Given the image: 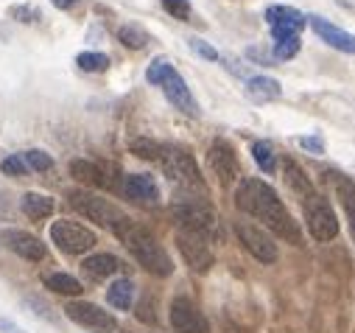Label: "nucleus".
Here are the masks:
<instances>
[{
  "label": "nucleus",
  "mask_w": 355,
  "mask_h": 333,
  "mask_svg": "<svg viewBox=\"0 0 355 333\" xmlns=\"http://www.w3.org/2000/svg\"><path fill=\"white\" fill-rule=\"evenodd\" d=\"M115 235L123 241V246L135 255V261H137L146 272H151V275H157V278H168V275L173 272V264H171L168 253L162 249V244H159L146 227L135 224L129 216L115 227Z\"/></svg>",
  "instance_id": "2"
},
{
  "label": "nucleus",
  "mask_w": 355,
  "mask_h": 333,
  "mask_svg": "<svg viewBox=\"0 0 355 333\" xmlns=\"http://www.w3.org/2000/svg\"><path fill=\"white\" fill-rule=\"evenodd\" d=\"M6 174H12V177H26L28 174V165H26V160H23V154L17 157V154H12V157H6L3 160V165H0Z\"/></svg>",
  "instance_id": "33"
},
{
  "label": "nucleus",
  "mask_w": 355,
  "mask_h": 333,
  "mask_svg": "<svg viewBox=\"0 0 355 333\" xmlns=\"http://www.w3.org/2000/svg\"><path fill=\"white\" fill-rule=\"evenodd\" d=\"M76 3H78V0H53V6H56V9H73Z\"/></svg>",
  "instance_id": "37"
},
{
  "label": "nucleus",
  "mask_w": 355,
  "mask_h": 333,
  "mask_svg": "<svg viewBox=\"0 0 355 333\" xmlns=\"http://www.w3.org/2000/svg\"><path fill=\"white\" fill-rule=\"evenodd\" d=\"M23 160H26V165H28V171H51V169H53L51 154L40 151V148L26 151V154H23Z\"/></svg>",
  "instance_id": "31"
},
{
  "label": "nucleus",
  "mask_w": 355,
  "mask_h": 333,
  "mask_svg": "<svg viewBox=\"0 0 355 333\" xmlns=\"http://www.w3.org/2000/svg\"><path fill=\"white\" fill-rule=\"evenodd\" d=\"M78 67L84 73H104L110 67V56L107 53H96V51H87V53H78Z\"/></svg>",
  "instance_id": "27"
},
{
  "label": "nucleus",
  "mask_w": 355,
  "mask_h": 333,
  "mask_svg": "<svg viewBox=\"0 0 355 333\" xmlns=\"http://www.w3.org/2000/svg\"><path fill=\"white\" fill-rule=\"evenodd\" d=\"M118 40H121L126 48L140 51V48H146L148 34H146L143 28H137V26H121V28H118Z\"/></svg>",
  "instance_id": "28"
},
{
  "label": "nucleus",
  "mask_w": 355,
  "mask_h": 333,
  "mask_svg": "<svg viewBox=\"0 0 355 333\" xmlns=\"http://www.w3.org/2000/svg\"><path fill=\"white\" fill-rule=\"evenodd\" d=\"M81 269L90 275L93 280H104V278H110V275H118V272L123 269V264H121L115 255H110V253H96V255H90V258H84Z\"/></svg>",
  "instance_id": "18"
},
{
  "label": "nucleus",
  "mask_w": 355,
  "mask_h": 333,
  "mask_svg": "<svg viewBox=\"0 0 355 333\" xmlns=\"http://www.w3.org/2000/svg\"><path fill=\"white\" fill-rule=\"evenodd\" d=\"M207 162H210V171L218 177L221 185H232L241 177V165L235 157V148L227 140H216L207 151Z\"/></svg>",
  "instance_id": "12"
},
{
  "label": "nucleus",
  "mask_w": 355,
  "mask_h": 333,
  "mask_svg": "<svg viewBox=\"0 0 355 333\" xmlns=\"http://www.w3.org/2000/svg\"><path fill=\"white\" fill-rule=\"evenodd\" d=\"M280 93H283L280 81L277 78H269V76H254V78H249V85H246V96L252 101H257V104L275 101V99H280Z\"/></svg>",
  "instance_id": "19"
},
{
  "label": "nucleus",
  "mask_w": 355,
  "mask_h": 333,
  "mask_svg": "<svg viewBox=\"0 0 355 333\" xmlns=\"http://www.w3.org/2000/svg\"><path fill=\"white\" fill-rule=\"evenodd\" d=\"M12 15H15L17 20H23V23H37V20H42V15H40L37 9H31V6H17Z\"/></svg>",
  "instance_id": "34"
},
{
  "label": "nucleus",
  "mask_w": 355,
  "mask_h": 333,
  "mask_svg": "<svg viewBox=\"0 0 355 333\" xmlns=\"http://www.w3.org/2000/svg\"><path fill=\"white\" fill-rule=\"evenodd\" d=\"M176 246L185 258V264L193 272H207L213 266V249H210V238L191 232V230H180L176 232Z\"/></svg>",
  "instance_id": "10"
},
{
  "label": "nucleus",
  "mask_w": 355,
  "mask_h": 333,
  "mask_svg": "<svg viewBox=\"0 0 355 333\" xmlns=\"http://www.w3.org/2000/svg\"><path fill=\"white\" fill-rule=\"evenodd\" d=\"M171 327L176 333H210V325L205 314L188 300V297H176L171 302Z\"/></svg>",
  "instance_id": "11"
},
{
  "label": "nucleus",
  "mask_w": 355,
  "mask_h": 333,
  "mask_svg": "<svg viewBox=\"0 0 355 333\" xmlns=\"http://www.w3.org/2000/svg\"><path fill=\"white\" fill-rule=\"evenodd\" d=\"M146 78L151 81V85L162 87L165 99H168L176 110H180V112H185V115H191V118L199 115V104H196L191 87L185 85V78L180 76V70H176L168 59H154V62L148 65V70H146Z\"/></svg>",
  "instance_id": "3"
},
{
  "label": "nucleus",
  "mask_w": 355,
  "mask_h": 333,
  "mask_svg": "<svg viewBox=\"0 0 355 333\" xmlns=\"http://www.w3.org/2000/svg\"><path fill=\"white\" fill-rule=\"evenodd\" d=\"M70 177L84 182V185H96V188L107 185L104 169H101V165H96V162H90V160H73L70 162Z\"/></svg>",
  "instance_id": "20"
},
{
  "label": "nucleus",
  "mask_w": 355,
  "mask_h": 333,
  "mask_svg": "<svg viewBox=\"0 0 355 333\" xmlns=\"http://www.w3.org/2000/svg\"><path fill=\"white\" fill-rule=\"evenodd\" d=\"M235 205H238L241 213L263 221L266 230H272L277 238H283V241H288L294 246L302 244V235H300L297 221L291 219V213L286 210V205L275 194V188L266 185L263 180H254V177L243 180L238 185V191H235Z\"/></svg>",
  "instance_id": "1"
},
{
  "label": "nucleus",
  "mask_w": 355,
  "mask_h": 333,
  "mask_svg": "<svg viewBox=\"0 0 355 333\" xmlns=\"http://www.w3.org/2000/svg\"><path fill=\"white\" fill-rule=\"evenodd\" d=\"M51 241L67 255H84L98 244L93 230H87L84 224L70 221V219H59L51 224Z\"/></svg>",
  "instance_id": "7"
},
{
  "label": "nucleus",
  "mask_w": 355,
  "mask_h": 333,
  "mask_svg": "<svg viewBox=\"0 0 355 333\" xmlns=\"http://www.w3.org/2000/svg\"><path fill=\"white\" fill-rule=\"evenodd\" d=\"M162 165V171L171 182L182 185L188 191H205V180L199 174V165L196 160L185 151V148H171V146H162V154L157 160Z\"/></svg>",
  "instance_id": "4"
},
{
  "label": "nucleus",
  "mask_w": 355,
  "mask_h": 333,
  "mask_svg": "<svg viewBox=\"0 0 355 333\" xmlns=\"http://www.w3.org/2000/svg\"><path fill=\"white\" fill-rule=\"evenodd\" d=\"M107 300H110L112 308H118V311H129V308H132V300H135V283H132L129 278L115 280V283L107 289Z\"/></svg>",
  "instance_id": "21"
},
{
  "label": "nucleus",
  "mask_w": 355,
  "mask_h": 333,
  "mask_svg": "<svg viewBox=\"0 0 355 333\" xmlns=\"http://www.w3.org/2000/svg\"><path fill=\"white\" fill-rule=\"evenodd\" d=\"M311 28H313V31H316V37H319L322 42H327L330 48L344 51V53H355V34L336 28V26H333V23H327L324 17H311Z\"/></svg>",
  "instance_id": "17"
},
{
  "label": "nucleus",
  "mask_w": 355,
  "mask_h": 333,
  "mask_svg": "<svg viewBox=\"0 0 355 333\" xmlns=\"http://www.w3.org/2000/svg\"><path fill=\"white\" fill-rule=\"evenodd\" d=\"M235 235L243 244L246 253L252 258H257L260 264H275L277 261V244H275V238L266 232L263 227H257L252 221H238L235 224Z\"/></svg>",
  "instance_id": "9"
},
{
  "label": "nucleus",
  "mask_w": 355,
  "mask_h": 333,
  "mask_svg": "<svg viewBox=\"0 0 355 333\" xmlns=\"http://www.w3.org/2000/svg\"><path fill=\"white\" fill-rule=\"evenodd\" d=\"M20 207H23V213L28 219H37L40 221V219H48L53 213V199L45 196V194H26L23 202H20Z\"/></svg>",
  "instance_id": "23"
},
{
  "label": "nucleus",
  "mask_w": 355,
  "mask_h": 333,
  "mask_svg": "<svg viewBox=\"0 0 355 333\" xmlns=\"http://www.w3.org/2000/svg\"><path fill=\"white\" fill-rule=\"evenodd\" d=\"M64 314L81 327H93V330H115L118 327L115 316L110 311H104L101 305H96V302H81V300L78 302H67Z\"/></svg>",
  "instance_id": "13"
},
{
  "label": "nucleus",
  "mask_w": 355,
  "mask_h": 333,
  "mask_svg": "<svg viewBox=\"0 0 355 333\" xmlns=\"http://www.w3.org/2000/svg\"><path fill=\"white\" fill-rule=\"evenodd\" d=\"M336 191H338V199H341V205H344L349 230H352V235H355V185H352L347 177H336Z\"/></svg>",
  "instance_id": "26"
},
{
  "label": "nucleus",
  "mask_w": 355,
  "mask_h": 333,
  "mask_svg": "<svg viewBox=\"0 0 355 333\" xmlns=\"http://www.w3.org/2000/svg\"><path fill=\"white\" fill-rule=\"evenodd\" d=\"M45 289H51L53 294H64V297H76L84 291V286L73 278V275H64V272H53L45 278Z\"/></svg>",
  "instance_id": "24"
},
{
  "label": "nucleus",
  "mask_w": 355,
  "mask_h": 333,
  "mask_svg": "<svg viewBox=\"0 0 355 333\" xmlns=\"http://www.w3.org/2000/svg\"><path fill=\"white\" fill-rule=\"evenodd\" d=\"M171 213H173V219L180 221V230H191V232H199V235H205V238H216V232H218V219H216V213L205 205V202H199V199H182V202H176L173 207H171Z\"/></svg>",
  "instance_id": "5"
},
{
  "label": "nucleus",
  "mask_w": 355,
  "mask_h": 333,
  "mask_svg": "<svg viewBox=\"0 0 355 333\" xmlns=\"http://www.w3.org/2000/svg\"><path fill=\"white\" fill-rule=\"evenodd\" d=\"M266 20L272 26V37L275 40H283V37H291V34H300L305 28V17L291 9V6H269L266 9Z\"/></svg>",
  "instance_id": "14"
},
{
  "label": "nucleus",
  "mask_w": 355,
  "mask_h": 333,
  "mask_svg": "<svg viewBox=\"0 0 355 333\" xmlns=\"http://www.w3.org/2000/svg\"><path fill=\"white\" fill-rule=\"evenodd\" d=\"M191 48L199 53V56H205V59H218V51L216 48H210L207 42H202V40H191Z\"/></svg>",
  "instance_id": "35"
},
{
  "label": "nucleus",
  "mask_w": 355,
  "mask_h": 333,
  "mask_svg": "<svg viewBox=\"0 0 355 333\" xmlns=\"http://www.w3.org/2000/svg\"><path fill=\"white\" fill-rule=\"evenodd\" d=\"M3 244L12 249L15 255H20V258H26V261H42L45 258V244L37 238V235H31V232H26V230H6L3 235Z\"/></svg>",
  "instance_id": "15"
},
{
  "label": "nucleus",
  "mask_w": 355,
  "mask_h": 333,
  "mask_svg": "<svg viewBox=\"0 0 355 333\" xmlns=\"http://www.w3.org/2000/svg\"><path fill=\"white\" fill-rule=\"evenodd\" d=\"M283 171H286V182H288V188H291V191H294L300 199H305V196H311V194H313L311 180L305 177V171L300 169V165H297L294 160H286Z\"/></svg>",
  "instance_id": "22"
},
{
  "label": "nucleus",
  "mask_w": 355,
  "mask_h": 333,
  "mask_svg": "<svg viewBox=\"0 0 355 333\" xmlns=\"http://www.w3.org/2000/svg\"><path fill=\"white\" fill-rule=\"evenodd\" d=\"M123 194L143 207H154L159 202V188L151 174H129L123 180Z\"/></svg>",
  "instance_id": "16"
},
{
  "label": "nucleus",
  "mask_w": 355,
  "mask_h": 333,
  "mask_svg": "<svg viewBox=\"0 0 355 333\" xmlns=\"http://www.w3.org/2000/svg\"><path fill=\"white\" fill-rule=\"evenodd\" d=\"M129 148H132V154H137V157H143V160H159V154H162V146L154 143V140H148V137L132 140Z\"/></svg>",
  "instance_id": "29"
},
{
  "label": "nucleus",
  "mask_w": 355,
  "mask_h": 333,
  "mask_svg": "<svg viewBox=\"0 0 355 333\" xmlns=\"http://www.w3.org/2000/svg\"><path fill=\"white\" fill-rule=\"evenodd\" d=\"M162 9L176 20H188L191 17V0H162Z\"/></svg>",
  "instance_id": "32"
},
{
  "label": "nucleus",
  "mask_w": 355,
  "mask_h": 333,
  "mask_svg": "<svg viewBox=\"0 0 355 333\" xmlns=\"http://www.w3.org/2000/svg\"><path fill=\"white\" fill-rule=\"evenodd\" d=\"M300 146L308 148V151H313V154H324V143L319 137H300Z\"/></svg>",
  "instance_id": "36"
},
{
  "label": "nucleus",
  "mask_w": 355,
  "mask_h": 333,
  "mask_svg": "<svg viewBox=\"0 0 355 333\" xmlns=\"http://www.w3.org/2000/svg\"><path fill=\"white\" fill-rule=\"evenodd\" d=\"M252 157H254V162L260 165L263 174H275V169H277V154H275V146H272L269 140L252 143Z\"/></svg>",
  "instance_id": "25"
},
{
  "label": "nucleus",
  "mask_w": 355,
  "mask_h": 333,
  "mask_svg": "<svg viewBox=\"0 0 355 333\" xmlns=\"http://www.w3.org/2000/svg\"><path fill=\"white\" fill-rule=\"evenodd\" d=\"M300 48H302L300 34H291V37L275 40V56H277V59H291V56H297V53H300Z\"/></svg>",
  "instance_id": "30"
},
{
  "label": "nucleus",
  "mask_w": 355,
  "mask_h": 333,
  "mask_svg": "<svg viewBox=\"0 0 355 333\" xmlns=\"http://www.w3.org/2000/svg\"><path fill=\"white\" fill-rule=\"evenodd\" d=\"M302 213H305V224L316 241H333L338 235V216L324 196H319V194L305 196Z\"/></svg>",
  "instance_id": "6"
},
{
  "label": "nucleus",
  "mask_w": 355,
  "mask_h": 333,
  "mask_svg": "<svg viewBox=\"0 0 355 333\" xmlns=\"http://www.w3.org/2000/svg\"><path fill=\"white\" fill-rule=\"evenodd\" d=\"M70 205H73L84 219H90V221H96L98 227H107V230H112V232H115V227L126 219L110 199H101V196L87 194V191H73V194H70Z\"/></svg>",
  "instance_id": "8"
}]
</instances>
